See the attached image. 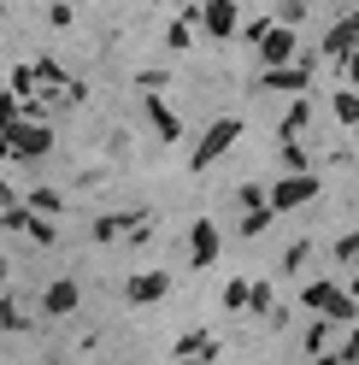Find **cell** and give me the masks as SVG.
Returning <instances> with one entry per match:
<instances>
[{
    "label": "cell",
    "mask_w": 359,
    "mask_h": 365,
    "mask_svg": "<svg viewBox=\"0 0 359 365\" xmlns=\"http://www.w3.org/2000/svg\"><path fill=\"white\" fill-rule=\"evenodd\" d=\"M301 307H306V312H324L330 324H353V318H359V301H353V294H342L330 277H312V283L301 289Z\"/></svg>",
    "instance_id": "obj_1"
},
{
    "label": "cell",
    "mask_w": 359,
    "mask_h": 365,
    "mask_svg": "<svg viewBox=\"0 0 359 365\" xmlns=\"http://www.w3.org/2000/svg\"><path fill=\"white\" fill-rule=\"evenodd\" d=\"M312 195H318V177H312V171H288L283 182L265 189V207H271V212H295V207H306Z\"/></svg>",
    "instance_id": "obj_2"
},
{
    "label": "cell",
    "mask_w": 359,
    "mask_h": 365,
    "mask_svg": "<svg viewBox=\"0 0 359 365\" xmlns=\"http://www.w3.org/2000/svg\"><path fill=\"white\" fill-rule=\"evenodd\" d=\"M236 135H241V118H218L207 135H200V148H194V171H207L212 159H224V153L236 148Z\"/></svg>",
    "instance_id": "obj_3"
},
{
    "label": "cell",
    "mask_w": 359,
    "mask_h": 365,
    "mask_svg": "<svg viewBox=\"0 0 359 365\" xmlns=\"http://www.w3.org/2000/svg\"><path fill=\"white\" fill-rule=\"evenodd\" d=\"M295 53H301V41L288 24H271L259 36V65H295Z\"/></svg>",
    "instance_id": "obj_4"
},
{
    "label": "cell",
    "mask_w": 359,
    "mask_h": 365,
    "mask_svg": "<svg viewBox=\"0 0 359 365\" xmlns=\"http://www.w3.org/2000/svg\"><path fill=\"white\" fill-rule=\"evenodd\" d=\"M359 48V12L353 18H342V24H335L330 36H324V48H318V59H348Z\"/></svg>",
    "instance_id": "obj_5"
},
{
    "label": "cell",
    "mask_w": 359,
    "mask_h": 365,
    "mask_svg": "<svg viewBox=\"0 0 359 365\" xmlns=\"http://www.w3.org/2000/svg\"><path fill=\"white\" fill-rule=\"evenodd\" d=\"M218 230H212V224H194V247H189V259H194V271H207L212 259H218Z\"/></svg>",
    "instance_id": "obj_6"
},
{
    "label": "cell",
    "mask_w": 359,
    "mask_h": 365,
    "mask_svg": "<svg viewBox=\"0 0 359 365\" xmlns=\"http://www.w3.org/2000/svg\"><path fill=\"white\" fill-rule=\"evenodd\" d=\"M207 30H212V41L236 36V0H207Z\"/></svg>",
    "instance_id": "obj_7"
},
{
    "label": "cell",
    "mask_w": 359,
    "mask_h": 365,
    "mask_svg": "<svg viewBox=\"0 0 359 365\" xmlns=\"http://www.w3.org/2000/svg\"><path fill=\"white\" fill-rule=\"evenodd\" d=\"M165 289H171V277H165V271H147V277H136V283H130V301H160Z\"/></svg>",
    "instance_id": "obj_8"
},
{
    "label": "cell",
    "mask_w": 359,
    "mask_h": 365,
    "mask_svg": "<svg viewBox=\"0 0 359 365\" xmlns=\"http://www.w3.org/2000/svg\"><path fill=\"white\" fill-rule=\"evenodd\" d=\"M312 124V101H295V106H288L283 112V142H295V135Z\"/></svg>",
    "instance_id": "obj_9"
},
{
    "label": "cell",
    "mask_w": 359,
    "mask_h": 365,
    "mask_svg": "<svg viewBox=\"0 0 359 365\" xmlns=\"http://www.w3.org/2000/svg\"><path fill=\"white\" fill-rule=\"evenodd\" d=\"M271 218H277L271 207H254V212H241V236H254V242H259L265 230H271Z\"/></svg>",
    "instance_id": "obj_10"
},
{
    "label": "cell",
    "mask_w": 359,
    "mask_h": 365,
    "mask_svg": "<svg viewBox=\"0 0 359 365\" xmlns=\"http://www.w3.org/2000/svg\"><path fill=\"white\" fill-rule=\"evenodd\" d=\"M335 118H342L348 130L359 124V88H335Z\"/></svg>",
    "instance_id": "obj_11"
},
{
    "label": "cell",
    "mask_w": 359,
    "mask_h": 365,
    "mask_svg": "<svg viewBox=\"0 0 359 365\" xmlns=\"http://www.w3.org/2000/svg\"><path fill=\"white\" fill-rule=\"evenodd\" d=\"M271 307H277L271 283H254V289H248V312H254V318H271Z\"/></svg>",
    "instance_id": "obj_12"
},
{
    "label": "cell",
    "mask_w": 359,
    "mask_h": 365,
    "mask_svg": "<svg viewBox=\"0 0 359 365\" xmlns=\"http://www.w3.org/2000/svg\"><path fill=\"white\" fill-rule=\"evenodd\" d=\"M153 124H160V135H165V142H177V130H183V124H177V112H171L165 101H153Z\"/></svg>",
    "instance_id": "obj_13"
},
{
    "label": "cell",
    "mask_w": 359,
    "mask_h": 365,
    "mask_svg": "<svg viewBox=\"0 0 359 365\" xmlns=\"http://www.w3.org/2000/svg\"><path fill=\"white\" fill-rule=\"evenodd\" d=\"M330 330H335L330 318H324V324H306V354H312V359H318V354L330 348Z\"/></svg>",
    "instance_id": "obj_14"
},
{
    "label": "cell",
    "mask_w": 359,
    "mask_h": 365,
    "mask_svg": "<svg viewBox=\"0 0 359 365\" xmlns=\"http://www.w3.org/2000/svg\"><path fill=\"white\" fill-rule=\"evenodd\" d=\"M306 259H312V242H306V236H301V242H288V247H283V271H301Z\"/></svg>",
    "instance_id": "obj_15"
},
{
    "label": "cell",
    "mask_w": 359,
    "mask_h": 365,
    "mask_svg": "<svg viewBox=\"0 0 359 365\" xmlns=\"http://www.w3.org/2000/svg\"><path fill=\"white\" fill-rule=\"evenodd\" d=\"M335 359H342V365H359V324H348V336H342V348H335Z\"/></svg>",
    "instance_id": "obj_16"
},
{
    "label": "cell",
    "mask_w": 359,
    "mask_h": 365,
    "mask_svg": "<svg viewBox=\"0 0 359 365\" xmlns=\"http://www.w3.org/2000/svg\"><path fill=\"white\" fill-rule=\"evenodd\" d=\"M335 259H342V265H359V230H348L342 242H335Z\"/></svg>",
    "instance_id": "obj_17"
},
{
    "label": "cell",
    "mask_w": 359,
    "mask_h": 365,
    "mask_svg": "<svg viewBox=\"0 0 359 365\" xmlns=\"http://www.w3.org/2000/svg\"><path fill=\"white\" fill-rule=\"evenodd\" d=\"M283 165H288V171H312V165H306V148H301V142H283Z\"/></svg>",
    "instance_id": "obj_18"
},
{
    "label": "cell",
    "mask_w": 359,
    "mask_h": 365,
    "mask_svg": "<svg viewBox=\"0 0 359 365\" xmlns=\"http://www.w3.org/2000/svg\"><path fill=\"white\" fill-rule=\"evenodd\" d=\"M306 6H312V0H283V12H277V18H283V24H288V30H295V24H301V18H306Z\"/></svg>",
    "instance_id": "obj_19"
},
{
    "label": "cell",
    "mask_w": 359,
    "mask_h": 365,
    "mask_svg": "<svg viewBox=\"0 0 359 365\" xmlns=\"http://www.w3.org/2000/svg\"><path fill=\"white\" fill-rule=\"evenodd\" d=\"M236 200H241L248 212H254V207H265V182H241V195H236Z\"/></svg>",
    "instance_id": "obj_20"
},
{
    "label": "cell",
    "mask_w": 359,
    "mask_h": 365,
    "mask_svg": "<svg viewBox=\"0 0 359 365\" xmlns=\"http://www.w3.org/2000/svg\"><path fill=\"white\" fill-rule=\"evenodd\" d=\"M248 289H254L248 277H236L230 289H224V307H248Z\"/></svg>",
    "instance_id": "obj_21"
},
{
    "label": "cell",
    "mask_w": 359,
    "mask_h": 365,
    "mask_svg": "<svg viewBox=\"0 0 359 365\" xmlns=\"http://www.w3.org/2000/svg\"><path fill=\"white\" fill-rule=\"evenodd\" d=\"M207 348H212V336H207V330H194V336H183V354H207ZM212 354H218V348H212Z\"/></svg>",
    "instance_id": "obj_22"
},
{
    "label": "cell",
    "mask_w": 359,
    "mask_h": 365,
    "mask_svg": "<svg viewBox=\"0 0 359 365\" xmlns=\"http://www.w3.org/2000/svg\"><path fill=\"white\" fill-rule=\"evenodd\" d=\"M189 36H194V30H189V18H177V24H171V36H165V41H171V48H189Z\"/></svg>",
    "instance_id": "obj_23"
},
{
    "label": "cell",
    "mask_w": 359,
    "mask_h": 365,
    "mask_svg": "<svg viewBox=\"0 0 359 365\" xmlns=\"http://www.w3.org/2000/svg\"><path fill=\"white\" fill-rule=\"evenodd\" d=\"M348 88H359V48L348 53Z\"/></svg>",
    "instance_id": "obj_24"
},
{
    "label": "cell",
    "mask_w": 359,
    "mask_h": 365,
    "mask_svg": "<svg viewBox=\"0 0 359 365\" xmlns=\"http://www.w3.org/2000/svg\"><path fill=\"white\" fill-rule=\"evenodd\" d=\"M312 365H342V359H335V354H318V359H312Z\"/></svg>",
    "instance_id": "obj_25"
},
{
    "label": "cell",
    "mask_w": 359,
    "mask_h": 365,
    "mask_svg": "<svg viewBox=\"0 0 359 365\" xmlns=\"http://www.w3.org/2000/svg\"><path fill=\"white\" fill-rule=\"evenodd\" d=\"M183 365H218V354H207V359H183Z\"/></svg>",
    "instance_id": "obj_26"
},
{
    "label": "cell",
    "mask_w": 359,
    "mask_h": 365,
    "mask_svg": "<svg viewBox=\"0 0 359 365\" xmlns=\"http://www.w3.org/2000/svg\"><path fill=\"white\" fill-rule=\"evenodd\" d=\"M353 301H359V271H353Z\"/></svg>",
    "instance_id": "obj_27"
},
{
    "label": "cell",
    "mask_w": 359,
    "mask_h": 365,
    "mask_svg": "<svg viewBox=\"0 0 359 365\" xmlns=\"http://www.w3.org/2000/svg\"><path fill=\"white\" fill-rule=\"evenodd\" d=\"M353 135H359V124H353Z\"/></svg>",
    "instance_id": "obj_28"
}]
</instances>
